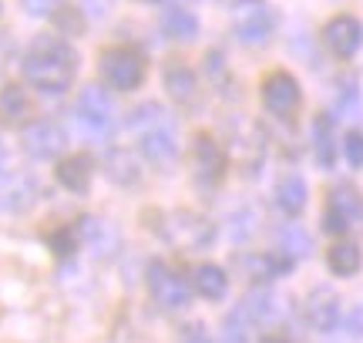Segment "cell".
Listing matches in <instances>:
<instances>
[{
    "label": "cell",
    "instance_id": "17",
    "mask_svg": "<svg viewBox=\"0 0 363 343\" xmlns=\"http://www.w3.org/2000/svg\"><path fill=\"white\" fill-rule=\"evenodd\" d=\"M54 179L65 185L67 192H88L91 189V179H94V162L88 155H61L57 165H54Z\"/></svg>",
    "mask_w": 363,
    "mask_h": 343
},
{
    "label": "cell",
    "instance_id": "8",
    "mask_svg": "<svg viewBox=\"0 0 363 343\" xmlns=\"http://www.w3.org/2000/svg\"><path fill=\"white\" fill-rule=\"evenodd\" d=\"M259 91H262V108L279 121H289L299 111V105H303V88H299V81L289 71L266 74Z\"/></svg>",
    "mask_w": 363,
    "mask_h": 343
},
{
    "label": "cell",
    "instance_id": "33",
    "mask_svg": "<svg viewBox=\"0 0 363 343\" xmlns=\"http://www.w3.org/2000/svg\"><path fill=\"white\" fill-rule=\"evenodd\" d=\"M182 343H216V340L206 333L202 323H192V327H182Z\"/></svg>",
    "mask_w": 363,
    "mask_h": 343
},
{
    "label": "cell",
    "instance_id": "10",
    "mask_svg": "<svg viewBox=\"0 0 363 343\" xmlns=\"http://www.w3.org/2000/svg\"><path fill=\"white\" fill-rule=\"evenodd\" d=\"M74 115H78V121L88 128L91 135H108L111 128H115V105H111L108 91L98 88V84L81 88L78 105H74Z\"/></svg>",
    "mask_w": 363,
    "mask_h": 343
},
{
    "label": "cell",
    "instance_id": "6",
    "mask_svg": "<svg viewBox=\"0 0 363 343\" xmlns=\"http://www.w3.org/2000/svg\"><path fill=\"white\" fill-rule=\"evenodd\" d=\"M363 225V196L353 189L350 182H340L330 189L326 196V209H323V229L326 232H350Z\"/></svg>",
    "mask_w": 363,
    "mask_h": 343
},
{
    "label": "cell",
    "instance_id": "29",
    "mask_svg": "<svg viewBox=\"0 0 363 343\" xmlns=\"http://www.w3.org/2000/svg\"><path fill=\"white\" fill-rule=\"evenodd\" d=\"M206 78L216 84V91H225L229 88V64L219 51H208L206 54Z\"/></svg>",
    "mask_w": 363,
    "mask_h": 343
},
{
    "label": "cell",
    "instance_id": "22",
    "mask_svg": "<svg viewBox=\"0 0 363 343\" xmlns=\"http://www.w3.org/2000/svg\"><path fill=\"white\" fill-rule=\"evenodd\" d=\"M34 111V101H30V91L24 84H4L0 88V118L11 121V125H21V121L30 118Z\"/></svg>",
    "mask_w": 363,
    "mask_h": 343
},
{
    "label": "cell",
    "instance_id": "16",
    "mask_svg": "<svg viewBox=\"0 0 363 343\" xmlns=\"http://www.w3.org/2000/svg\"><path fill=\"white\" fill-rule=\"evenodd\" d=\"M162 84H165V91H169L175 105H195L199 101V78L185 61H169L165 74H162Z\"/></svg>",
    "mask_w": 363,
    "mask_h": 343
},
{
    "label": "cell",
    "instance_id": "1",
    "mask_svg": "<svg viewBox=\"0 0 363 343\" xmlns=\"http://www.w3.org/2000/svg\"><path fill=\"white\" fill-rule=\"evenodd\" d=\"M21 71L40 94H65L78 78V51L61 34H40L27 47Z\"/></svg>",
    "mask_w": 363,
    "mask_h": 343
},
{
    "label": "cell",
    "instance_id": "20",
    "mask_svg": "<svg viewBox=\"0 0 363 343\" xmlns=\"http://www.w3.org/2000/svg\"><path fill=\"white\" fill-rule=\"evenodd\" d=\"M276 209L283 212V215H289V219H296L299 212L306 209V198H310V189H306V179L303 175H283L279 179V185H276Z\"/></svg>",
    "mask_w": 363,
    "mask_h": 343
},
{
    "label": "cell",
    "instance_id": "19",
    "mask_svg": "<svg viewBox=\"0 0 363 343\" xmlns=\"http://www.w3.org/2000/svg\"><path fill=\"white\" fill-rule=\"evenodd\" d=\"M104 172H108L111 182L125 185V189L142 182V162L135 159V152L125 145H111L104 152Z\"/></svg>",
    "mask_w": 363,
    "mask_h": 343
},
{
    "label": "cell",
    "instance_id": "11",
    "mask_svg": "<svg viewBox=\"0 0 363 343\" xmlns=\"http://www.w3.org/2000/svg\"><path fill=\"white\" fill-rule=\"evenodd\" d=\"M323 44L330 47L333 57L350 61L353 54L363 47V24L353 13H337V17H330L323 27Z\"/></svg>",
    "mask_w": 363,
    "mask_h": 343
},
{
    "label": "cell",
    "instance_id": "5",
    "mask_svg": "<svg viewBox=\"0 0 363 343\" xmlns=\"http://www.w3.org/2000/svg\"><path fill=\"white\" fill-rule=\"evenodd\" d=\"M145 283H148V296L155 300V306L162 310H182V306H189V296H192V286H189V279L175 273L169 263H162V259H152L148 263V273H145Z\"/></svg>",
    "mask_w": 363,
    "mask_h": 343
},
{
    "label": "cell",
    "instance_id": "27",
    "mask_svg": "<svg viewBox=\"0 0 363 343\" xmlns=\"http://www.w3.org/2000/svg\"><path fill=\"white\" fill-rule=\"evenodd\" d=\"M249 330H252V320L246 317L242 306H235L233 313L225 317V323H222L219 343H249Z\"/></svg>",
    "mask_w": 363,
    "mask_h": 343
},
{
    "label": "cell",
    "instance_id": "3",
    "mask_svg": "<svg viewBox=\"0 0 363 343\" xmlns=\"http://www.w3.org/2000/svg\"><path fill=\"white\" fill-rule=\"evenodd\" d=\"M98 71L108 81V88H115V91H135V88L145 84L148 61H145V54L138 47L115 44V47H104L98 54Z\"/></svg>",
    "mask_w": 363,
    "mask_h": 343
},
{
    "label": "cell",
    "instance_id": "12",
    "mask_svg": "<svg viewBox=\"0 0 363 343\" xmlns=\"http://www.w3.org/2000/svg\"><path fill=\"white\" fill-rule=\"evenodd\" d=\"M65 145H67V135L57 121H34V125L24 128L27 155H34V159H40V162L61 159V155H65Z\"/></svg>",
    "mask_w": 363,
    "mask_h": 343
},
{
    "label": "cell",
    "instance_id": "23",
    "mask_svg": "<svg viewBox=\"0 0 363 343\" xmlns=\"http://www.w3.org/2000/svg\"><path fill=\"white\" fill-rule=\"evenodd\" d=\"M162 30H165V38L179 40V44H189V40H195V34H199V17H195L189 7H165L162 11Z\"/></svg>",
    "mask_w": 363,
    "mask_h": 343
},
{
    "label": "cell",
    "instance_id": "4",
    "mask_svg": "<svg viewBox=\"0 0 363 343\" xmlns=\"http://www.w3.org/2000/svg\"><path fill=\"white\" fill-rule=\"evenodd\" d=\"M229 145H233L235 162L242 165V172L256 175L266 162V152H269V138L262 132L259 121H252L249 115H235L229 121Z\"/></svg>",
    "mask_w": 363,
    "mask_h": 343
},
{
    "label": "cell",
    "instance_id": "25",
    "mask_svg": "<svg viewBox=\"0 0 363 343\" xmlns=\"http://www.w3.org/2000/svg\"><path fill=\"white\" fill-rule=\"evenodd\" d=\"M313 148H316V162L323 169H333L337 145H333V118L330 115H316V121H313Z\"/></svg>",
    "mask_w": 363,
    "mask_h": 343
},
{
    "label": "cell",
    "instance_id": "21",
    "mask_svg": "<svg viewBox=\"0 0 363 343\" xmlns=\"http://www.w3.org/2000/svg\"><path fill=\"white\" fill-rule=\"evenodd\" d=\"M326 266L333 276H357L363 266V252L357 242L350 239H337L330 249H326Z\"/></svg>",
    "mask_w": 363,
    "mask_h": 343
},
{
    "label": "cell",
    "instance_id": "15",
    "mask_svg": "<svg viewBox=\"0 0 363 343\" xmlns=\"http://www.w3.org/2000/svg\"><path fill=\"white\" fill-rule=\"evenodd\" d=\"M306 320H310L313 330L330 333L337 330L340 323V296L330 286H316V290L306 296Z\"/></svg>",
    "mask_w": 363,
    "mask_h": 343
},
{
    "label": "cell",
    "instance_id": "37",
    "mask_svg": "<svg viewBox=\"0 0 363 343\" xmlns=\"http://www.w3.org/2000/svg\"><path fill=\"white\" fill-rule=\"evenodd\" d=\"M145 4H155V0H145Z\"/></svg>",
    "mask_w": 363,
    "mask_h": 343
},
{
    "label": "cell",
    "instance_id": "30",
    "mask_svg": "<svg viewBox=\"0 0 363 343\" xmlns=\"http://www.w3.org/2000/svg\"><path fill=\"white\" fill-rule=\"evenodd\" d=\"M48 246H51L57 256H71V252H78V246H81L78 229H74V225H61V229L48 239Z\"/></svg>",
    "mask_w": 363,
    "mask_h": 343
},
{
    "label": "cell",
    "instance_id": "38",
    "mask_svg": "<svg viewBox=\"0 0 363 343\" xmlns=\"http://www.w3.org/2000/svg\"><path fill=\"white\" fill-rule=\"evenodd\" d=\"M0 11H4V7H0Z\"/></svg>",
    "mask_w": 363,
    "mask_h": 343
},
{
    "label": "cell",
    "instance_id": "32",
    "mask_svg": "<svg viewBox=\"0 0 363 343\" xmlns=\"http://www.w3.org/2000/svg\"><path fill=\"white\" fill-rule=\"evenodd\" d=\"M17 54V44H13V34H0V74L7 71V64L13 61Z\"/></svg>",
    "mask_w": 363,
    "mask_h": 343
},
{
    "label": "cell",
    "instance_id": "9",
    "mask_svg": "<svg viewBox=\"0 0 363 343\" xmlns=\"http://www.w3.org/2000/svg\"><path fill=\"white\" fill-rule=\"evenodd\" d=\"M225 169H229L225 148H222L208 132L195 135L192 138V175H195V182L206 185V189H216V185L225 179Z\"/></svg>",
    "mask_w": 363,
    "mask_h": 343
},
{
    "label": "cell",
    "instance_id": "18",
    "mask_svg": "<svg viewBox=\"0 0 363 343\" xmlns=\"http://www.w3.org/2000/svg\"><path fill=\"white\" fill-rule=\"evenodd\" d=\"M189 286H192L202 300L219 303V300H225V293H229V276H225V269L216 263H199V266H192V273H189Z\"/></svg>",
    "mask_w": 363,
    "mask_h": 343
},
{
    "label": "cell",
    "instance_id": "13",
    "mask_svg": "<svg viewBox=\"0 0 363 343\" xmlns=\"http://www.w3.org/2000/svg\"><path fill=\"white\" fill-rule=\"evenodd\" d=\"M138 152H142L152 165L169 169L172 162L179 159V135H175V121H165V125L148 128L145 135H138Z\"/></svg>",
    "mask_w": 363,
    "mask_h": 343
},
{
    "label": "cell",
    "instance_id": "36",
    "mask_svg": "<svg viewBox=\"0 0 363 343\" xmlns=\"http://www.w3.org/2000/svg\"><path fill=\"white\" fill-rule=\"evenodd\" d=\"M259 343H289V340H286V337H276V333H272V337H262Z\"/></svg>",
    "mask_w": 363,
    "mask_h": 343
},
{
    "label": "cell",
    "instance_id": "7",
    "mask_svg": "<svg viewBox=\"0 0 363 343\" xmlns=\"http://www.w3.org/2000/svg\"><path fill=\"white\" fill-rule=\"evenodd\" d=\"M229 21H233V34L249 47L266 44L272 34V13L266 0H235Z\"/></svg>",
    "mask_w": 363,
    "mask_h": 343
},
{
    "label": "cell",
    "instance_id": "26",
    "mask_svg": "<svg viewBox=\"0 0 363 343\" xmlns=\"http://www.w3.org/2000/svg\"><path fill=\"white\" fill-rule=\"evenodd\" d=\"M165 121H172V115L165 111V108L155 105V101H145V105H138L128 115L125 128H128V132H135V135H145L148 128H158V125H165Z\"/></svg>",
    "mask_w": 363,
    "mask_h": 343
},
{
    "label": "cell",
    "instance_id": "28",
    "mask_svg": "<svg viewBox=\"0 0 363 343\" xmlns=\"http://www.w3.org/2000/svg\"><path fill=\"white\" fill-rule=\"evenodd\" d=\"M283 252L286 256H293V259H303V256H310L313 252V239L299 229V225H289L283 232Z\"/></svg>",
    "mask_w": 363,
    "mask_h": 343
},
{
    "label": "cell",
    "instance_id": "35",
    "mask_svg": "<svg viewBox=\"0 0 363 343\" xmlns=\"http://www.w3.org/2000/svg\"><path fill=\"white\" fill-rule=\"evenodd\" d=\"M84 4H88V11H91V13H101V11H98V7H104L108 0H84Z\"/></svg>",
    "mask_w": 363,
    "mask_h": 343
},
{
    "label": "cell",
    "instance_id": "14",
    "mask_svg": "<svg viewBox=\"0 0 363 343\" xmlns=\"http://www.w3.org/2000/svg\"><path fill=\"white\" fill-rule=\"evenodd\" d=\"M235 266L242 269V276L246 279H252L256 286H266L269 279H276V276H283L286 269L293 266V259L289 256H279V252H246V256H239L235 259Z\"/></svg>",
    "mask_w": 363,
    "mask_h": 343
},
{
    "label": "cell",
    "instance_id": "34",
    "mask_svg": "<svg viewBox=\"0 0 363 343\" xmlns=\"http://www.w3.org/2000/svg\"><path fill=\"white\" fill-rule=\"evenodd\" d=\"M21 4H24V11L30 13V17H48L57 0H21Z\"/></svg>",
    "mask_w": 363,
    "mask_h": 343
},
{
    "label": "cell",
    "instance_id": "2",
    "mask_svg": "<svg viewBox=\"0 0 363 343\" xmlns=\"http://www.w3.org/2000/svg\"><path fill=\"white\" fill-rule=\"evenodd\" d=\"M158 236L179 252H206L216 242V223L195 209H172L158 219Z\"/></svg>",
    "mask_w": 363,
    "mask_h": 343
},
{
    "label": "cell",
    "instance_id": "31",
    "mask_svg": "<svg viewBox=\"0 0 363 343\" xmlns=\"http://www.w3.org/2000/svg\"><path fill=\"white\" fill-rule=\"evenodd\" d=\"M343 155L353 169H363V132H350L343 138Z\"/></svg>",
    "mask_w": 363,
    "mask_h": 343
},
{
    "label": "cell",
    "instance_id": "24",
    "mask_svg": "<svg viewBox=\"0 0 363 343\" xmlns=\"http://www.w3.org/2000/svg\"><path fill=\"white\" fill-rule=\"evenodd\" d=\"M276 293L269 290V286H256V290L246 293V300H242V310H246V317L252 320V327H262V323H269L272 317H276Z\"/></svg>",
    "mask_w": 363,
    "mask_h": 343
}]
</instances>
